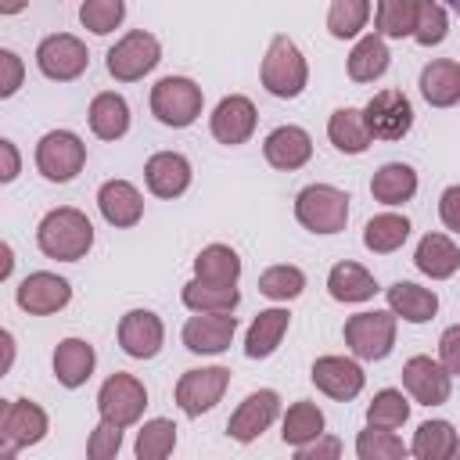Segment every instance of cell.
Segmentation results:
<instances>
[{
    "label": "cell",
    "instance_id": "cell-7",
    "mask_svg": "<svg viewBox=\"0 0 460 460\" xmlns=\"http://www.w3.org/2000/svg\"><path fill=\"white\" fill-rule=\"evenodd\" d=\"M47 428H50V420H47L40 402H32V399L4 402V413H0V442H4L0 446V460H11L18 449L43 442Z\"/></svg>",
    "mask_w": 460,
    "mask_h": 460
},
{
    "label": "cell",
    "instance_id": "cell-28",
    "mask_svg": "<svg viewBox=\"0 0 460 460\" xmlns=\"http://www.w3.org/2000/svg\"><path fill=\"white\" fill-rule=\"evenodd\" d=\"M413 266L431 280H446L460 270V248L446 234H424L413 252Z\"/></svg>",
    "mask_w": 460,
    "mask_h": 460
},
{
    "label": "cell",
    "instance_id": "cell-8",
    "mask_svg": "<svg viewBox=\"0 0 460 460\" xmlns=\"http://www.w3.org/2000/svg\"><path fill=\"white\" fill-rule=\"evenodd\" d=\"M162 61V43L147 32V29H133L126 32L111 50H108V75L119 83H137L144 79L155 65Z\"/></svg>",
    "mask_w": 460,
    "mask_h": 460
},
{
    "label": "cell",
    "instance_id": "cell-25",
    "mask_svg": "<svg viewBox=\"0 0 460 460\" xmlns=\"http://www.w3.org/2000/svg\"><path fill=\"white\" fill-rule=\"evenodd\" d=\"M86 119H90L93 137H101V140H119V137L129 133V104H126V97L115 93V90L93 93Z\"/></svg>",
    "mask_w": 460,
    "mask_h": 460
},
{
    "label": "cell",
    "instance_id": "cell-34",
    "mask_svg": "<svg viewBox=\"0 0 460 460\" xmlns=\"http://www.w3.org/2000/svg\"><path fill=\"white\" fill-rule=\"evenodd\" d=\"M410 219L406 216H399V212H381V216H374L367 226H363V244H367V252H374V255H392V252H399L402 244H406V237H410Z\"/></svg>",
    "mask_w": 460,
    "mask_h": 460
},
{
    "label": "cell",
    "instance_id": "cell-19",
    "mask_svg": "<svg viewBox=\"0 0 460 460\" xmlns=\"http://www.w3.org/2000/svg\"><path fill=\"white\" fill-rule=\"evenodd\" d=\"M255 122H259L255 104H252L244 93H230V97H223V101L216 104V111H212V119H208V129H212V137H216L219 144L237 147V144H244V140L255 133Z\"/></svg>",
    "mask_w": 460,
    "mask_h": 460
},
{
    "label": "cell",
    "instance_id": "cell-4",
    "mask_svg": "<svg viewBox=\"0 0 460 460\" xmlns=\"http://www.w3.org/2000/svg\"><path fill=\"white\" fill-rule=\"evenodd\" d=\"M201 104H205V93L194 79L187 75H165L151 86V115L162 122V126H172V129H187L190 122H198L201 115Z\"/></svg>",
    "mask_w": 460,
    "mask_h": 460
},
{
    "label": "cell",
    "instance_id": "cell-53",
    "mask_svg": "<svg viewBox=\"0 0 460 460\" xmlns=\"http://www.w3.org/2000/svg\"><path fill=\"white\" fill-rule=\"evenodd\" d=\"M29 0H0V14H18Z\"/></svg>",
    "mask_w": 460,
    "mask_h": 460
},
{
    "label": "cell",
    "instance_id": "cell-52",
    "mask_svg": "<svg viewBox=\"0 0 460 460\" xmlns=\"http://www.w3.org/2000/svg\"><path fill=\"white\" fill-rule=\"evenodd\" d=\"M0 341H4V374H7L11 370V359H14V338H11V331H4Z\"/></svg>",
    "mask_w": 460,
    "mask_h": 460
},
{
    "label": "cell",
    "instance_id": "cell-3",
    "mask_svg": "<svg viewBox=\"0 0 460 460\" xmlns=\"http://www.w3.org/2000/svg\"><path fill=\"white\" fill-rule=\"evenodd\" d=\"M295 219L309 234H338L349 223V194L331 183H309L295 198Z\"/></svg>",
    "mask_w": 460,
    "mask_h": 460
},
{
    "label": "cell",
    "instance_id": "cell-30",
    "mask_svg": "<svg viewBox=\"0 0 460 460\" xmlns=\"http://www.w3.org/2000/svg\"><path fill=\"white\" fill-rule=\"evenodd\" d=\"M370 194L381 205H406L417 194V172L406 162H385L370 176Z\"/></svg>",
    "mask_w": 460,
    "mask_h": 460
},
{
    "label": "cell",
    "instance_id": "cell-9",
    "mask_svg": "<svg viewBox=\"0 0 460 460\" xmlns=\"http://www.w3.org/2000/svg\"><path fill=\"white\" fill-rule=\"evenodd\" d=\"M144 406H147V388L140 377H133L126 370H115L111 377H104V385L97 392V410L104 420L129 428L144 417Z\"/></svg>",
    "mask_w": 460,
    "mask_h": 460
},
{
    "label": "cell",
    "instance_id": "cell-17",
    "mask_svg": "<svg viewBox=\"0 0 460 460\" xmlns=\"http://www.w3.org/2000/svg\"><path fill=\"white\" fill-rule=\"evenodd\" d=\"M162 341H165V327H162V316L151 313V309H129L122 320H119V345L126 356L133 359H155L162 352Z\"/></svg>",
    "mask_w": 460,
    "mask_h": 460
},
{
    "label": "cell",
    "instance_id": "cell-55",
    "mask_svg": "<svg viewBox=\"0 0 460 460\" xmlns=\"http://www.w3.org/2000/svg\"><path fill=\"white\" fill-rule=\"evenodd\" d=\"M442 4H446V7H453V11L460 14V0H442Z\"/></svg>",
    "mask_w": 460,
    "mask_h": 460
},
{
    "label": "cell",
    "instance_id": "cell-35",
    "mask_svg": "<svg viewBox=\"0 0 460 460\" xmlns=\"http://www.w3.org/2000/svg\"><path fill=\"white\" fill-rule=\"evenodd\" d=\"M320 435H323V410L316 402H309V399L291 402L288 413H284V424H280L284 446L298 449V446H305V442H313Z\"/></svg>",
    "mask_w": 460,
    "mask_h": 460
},
{
    "label": "cell",
    "instance_id": "cell-51",
    "mask_svg": "<svg viewBox=\"0 0 460 460\" xmlns=\"http://www.w3.org/2000/svg\"><path fill=\"white\" fill-rule=\"evenodd\" d=\"M0 155H4V172H0V180L11 183V180L18 176V151H14L11 140H0Z\"/></svg>",
    "mask_w": 460,
    "mask_h": 460
},
{
    "label": "cell",
    "instance_id": "cell-26",
    "mask_svg": "<svg viewBox=\"0 0 460 460\" xmlns=\"http://www.w3.org/2000/svg\"><path fill=\"white\" fill-rule=\"evenodd\" d=\"M288 323H291V313L288 309H262L252 323H248V334H244V356L248 359H266L280 349L284 334H288Z\"/></svg>",
    "mask_w": 460,
    "mask_h": 460
},
{
    "label": "cell",
    "instance_id": "cell-56",
    "mask_svg": "<svg viewBox=\"0 0 460 460\" xmlns=\"http://www.w3.org/2000/svg\"><path fill=\"white\" fill-rule=\"evenodd\" d=\"M456 456H460V442H456Z\"/></svg>",
    "mask_w": 460,
    "mask_h": 460
},
{
    "label": "cell",
    "instance_id": "cell-23",
    "mask_svg": "<svg viewBox=\"0 0 460 460\" xmlns=\"http://www.w3.org/2000/svg\"><path fill=\"white\" fill-rule=\"evenodd\" d=\"M420 97L431 108H453L460 104V61L453 58H435L420 68Z\"/></svg>",
    "mask_w": 460,
    "mask_h": 460
},
{
    "label": "cell",
    "instance_id": "cell-11",
    "mask_svg": "<svg viewBox=\"0 0 460 460\" xmlns=\"http://www.w3.org/2000/svg\"><path fill=\"white\" fill-rule=\"evenodd\" d=\"M374 140H402L413 126V104L402 90H377L363 108Z\"/></svg>",
    "mask_w": 460,
    "mask_h": 460
},
{
    "label": "cell",
    "instance_id": "cell-46",
    "mask_svg": "<svg viewBox=\"0 0 460 460\" xmlns=\"http://www.w3.org/2000/svg\"><path fill=\"white\" fill-rule=\"evenodd\" d=\"M119 449H122V424L101 417V424L86 438V456L90 460H111Z\"/></svg>",
    "mask_w": 460,
    "mask_h": 460
},
{
    "label": "cell",
    "instance_id": "cell-22",
    "mask_svg": "<svg viewBox=\"0 0 460 460\" xmlns=\"http://www.w3.org/2000/svg\"><path fill=\"white\" fill-rule=\"evenodd\" d=\"M97 208L104 216L108 226H137L140 216H144V198L140 190L129 183V180H104L101 190H97Z\"/></svg>",
    "mask_w": 460,
    "mask_h": 460
},
{
    "label": "cell",
    "instance_id": "cell-33",
    "mask_svg": "<svg viewBox=\"0 0 460 460\" xmlns=\"http://www.w3.org/2000/svg\"><path fill=\"white\" fill-rule=\"evenodd\" d=\"M327 137L341 155H363L374 140V133L367 129V119L359 108H338L327 122Z\"/></svg>",
    "mask_w": 460,
    "mask_h": 460
},
{
    "label": "cell",
    "instance_id": "cell-5",
    "mask_svg": "<svg viewBox=\"0 0 460 460\" xmlns=\"http://www.w3.org/2000/svg\"><path fill=\"white\" fill-rule=\"evenodd\" d=\"M395 313L392 309H367V313H356L345 320V345L356 359H367V363H377L392 352L395 345Z\"/></svg>",
    "mask_w": 460,
    "mask_h": 460
},
{
    "label": "cell",
    "instance_id": "cell-40",
    "mask_svg": "<svg viewBox=\"0 0 460 460\" xmlns=\"http://www.w3.org/2000/svg\"><path fill=\"white\" fill-rule=\"evenodd\" d=\"M367 18H370V0H331L327 32L334 40H352L363 32Z\"/></svg>",
    "mask_w": 460,
    "mask_h": 460
},
{
    "label": "cell",
    "instance_id": "cell-54",
    "mask_svg": "<svg viewBox=\"0 0 460 460\" xmlns=\"http://www.w3.org/2000/svg\"><path fill=\"white\" fill-rule=\"evenodd\" d=\"M0 255H4V266H0V277H11V266H14V259H11V244H4V248H0Z\"/></svg>",
    "mask_w": 460,
    "mask_h": 460
},
{
    "label": "cell",
    "instance_id": "cell-29",
    "mask_svg": "<svg viewBox=\"0 0 460 460\" xmlns=\"http://www.w3.org/2000/svg\"><path fill=\"white\" fill-rule=\"evenodd\" d=\"M327 291H331L334 302L352 305V302H367V298H374L377 280H374V273L363 270L359 262H334L331 273H327Z\"/></svg>",
    "mask_w": 460,
    "mask_h": 460
},
{
    "label": "cell",
    "instance_id": "cell-45",
    "mask_svg": "<svg viewBox=\"0 0 460 460\" xmlns=\"http://www.w3.org/2000/svg\"><path fill=\"white\" fill-rule=\"evenodd\" d=\"M449 32V18L446 7L438 0H417V25H413V40L420 47H438Z\"/></svg>",
    "mask_w": 460,
    "mask_h": 460
},
{
    "label": "cell",
    "instance_id": "cell-37",
    "mask_svg": "<svg viewBox=\"0 0 460 460\" xmlns=\"http://www.w3.org/2000/svg\"><path fill=\"white\" fill-rule=\"evenodd\" d=\"M194 277L212 280V284H237L241 277V259L230 244H205L194 259Z\"/></svg>",
    "mask_w": 460,
    "mask_h": 460
},
{
    "label": "cell",
    "instance_id": "cell-15",
    "mask_svg": "<svg viewBox=\"0 0 460 460\" xmlns=\"http://www.w3.org/2000/svg\"><path fill=\"white\" fill-rule=\"evenodd\" d=\"M309 377H313V385H316L327 399H338V402L356 399V395L363 392V385H367L363 367H359L356 359H349V356H320V359L313 363Z\"/></svg>",
    "mask_w": 460,
    "mask_h": 460
},
{
    "label": "cell",
    "instance_id": "cell-38",
    "mask_svg": "<svg viewBox=\"0 0 460 460\" xmlns=\"http://www.w3.org/2000/svg\"><path fill=\"white\" fill-rule=\"evenodd\" d=\"M374 32L385 40H402L413 36L417 25V0H377V18H374Z\"/></svg>",
    "mask_w": 460,
    "mask_h": 460
},
{
    "label": "cell",
    "instance_id": "cell-32",
    "mask_svg": "<svg viewBox=\"0 0 460 460\" xmlns=\"http://www.w3.org/2000/svg\"><path fill=\"white\" fill-rule=\"evenodd\" d=\"M388 61H392V54H388V47H385V36L370 32V36H363V40L352 47L345 68H349V79H352V83H374V79H381V75L388 72Z\"/></svg>",
    "mask_w": 460,
    "mask_h": 460
},
{
    "label": "cell",
    "instance_id": "cell-1",
    "mask_svg": "<svg viewBox=\"0 0 460 460\" xmlns=\"http://www.w3.org/2000/svg\"><path fill=\"white\" fill-rule=\"evenodd\" d=\"M36 244L47 259L79 262L93 248V223L86 219V212H79L72 205L50 208L36 226Z\"/></svg>",
    "mask_w": 460,
    "mask_h": 460
},
{
    "label": "cell",
    "instance_id": "cell-27",
    "mask_svg": "<svg viewBox=\"0 0 460 460\" xmlns=\"http://www.w3.org/2000/svg\"><path fill=\"white\" fill-rule=\"evenodd\" d=\"M385 295H388V309L406 323H428L438 313V295L413 280H395L392 288H385Z\"/></svg>",
    "mask_w": 460,
    "mask_h": 460
},
{
    "label": "cell",
    "instance_id": "cell-6",
    "mask_svg": "<svg viewBox=\"0 0 460 460\" xmlns=\"http://www.w3.org/2000/svg\"><path fill=\"white\" fill-rule=\"evenodd\" d=\"M86 165V144L72 129H50L36 144V169L50 183H68Z\"/></svg>",
    "mask_w": 460,
    "mask_h": 460
},
{
    "label": "cell",
    "instance_id": "cell-20",
    "mask_svg": "<svg viewBox=\"0 0 460 460\" xmlns=\"http://www.w3.org/2000/svg\"><path fill=\"white\" fill-rule=\"evenodd\" d=\"M144 183H147V190L155 198H165V201L180 198L190 187V162H187V155H180V151L151 155L147 165H144Z\"/></svg>",
    "mask_w": 460,
    "mask_h": 460
},
{
    "label": "cell",
    "instance_id": "cell-24",
    "mask_svg": "<svg viewBox=\"0 0 460 460\" xmlns=\"http://www.w3.org/2000/svg\"><path fill=\"white\" fill-rule=\"evenodd\" d=\"M93 367H97V352H93L90 341H83V338H65V341H58V349H54V377H58L65 388L86 385L90 374H93Z\"/></svg>",
    "mask_w": 460,
    "mask_h": 460
},
{
    "label": "cell",
    "instance_id": "cell-2",
    "mask_svg": "<svg viewBox=\"0 0 460 460\" xmlns=\"http://www.w3.org/2000/svg\"><path fill=\"white\" fill-rule=\"evenodd\" d=\"M259 79H262L266 93L284 97V101H291V97H298V93L305 90V83H309V65H305L302 50H298V43H295L291 36L277 32V36L270 40L266 58H262V68H259Z\"/></svg>",
    "mask_w": 460,
    "mask_h": 460
},
{
    "label": "cell",
    "instance_id": "cell-47",
    "mask_svg": "<svg viewBox=\"0 0 460 460\" xmlns=\"http://www.w3.org/2000/svg\"><path fill=\"white\" fill-rule=\"evenodd\" d=\"M22 75H25V68H22V58L14 54V50H0V97H11V93H18V86H22Z\"/></svg>",
    "mask_w": 460,
    "mask_h": 460
},
{
    "label": "cell",
    "instance_id": "cell-41",
    "mask_svg": "<svg viewBox=\"0 0 460 460\" xmlns=\"http://www.w3.org/2000/svg\"><path fill=\"white\" fill-rule=\"evenodd\" d=\"M259 291L273 302H291L305 291V273L298 266H288V262L270 266V270L259 273Z\"/></svg>",
    "mask_w": 460,
    "mask_h": 460
},
{
    "label": "cell",
    "instance_id": "cell-44",
    "mask_svg": "<svg viewBox=\"0 0 460 460\" xmlns=\"http://www.w3.org/2000/svg\"><path fill=\"white\" fill-rule=\"evenodd\" d=\"M356 456L359 460H399V456H406V446L395 431L367 424V431H359V438H356Z\"/></svg>",
    "mask_w": 460,
    "mask_h": 460
},
{
    "label": "cell",
    "instance_id": "cell-39",
    "mask_svg": "<svg viewBox=\"0 0 460 460\" xmlns=\"http://www.w3.org/2000/svg\"><path fill=\"white\" fill-rule=\"evenodd\" d=\"M172 449H176V424L165 420V417L144 420V428L137 431L133 453H137L140 460H165Z\"/></svg>",
    "mask_w": 460,
    "mask_h": 460
},
{
    "label": "cell",
    "instance_id": "cell-16",
    "mask_svg": "<svg viewBox=\"0 0 460 460\" xmlns=\"http://www.w3.org/2000/svg\"><path fill=\"white\" fill-rule=\"evenodd\" d=\"M277 413H280V395H277L273 388H259V392L244 395V402L230 413L226 435H230L234 442H255V438L277 420Z\"/></svg>",
    "mask_w": 460,
    "mask_h": 460
},
{
    "label": "cell",
    "instance_id": "cell-31",
    "mask_svg": "<svg viewBox=\"0 0 460 460\" xmlns=\"http://www.w3.org/2000/svg\"><path fill=\"white\" fill-rule=\"evenodd\" d=\"M180 298L190 313H234L241 302V291H237V284H212V280L194 277L183 284Z\"/></svg>",
    "mask_w": 460,
    "mask_h": 460
},
{
    "label": "cell",
    "instance_id": "cell-43",
    "mask_svg": "<svg viewBox=\"0 0 460 460\" xmlns=\"http://www.w3.org/2000/svg\"><path fill=\"white\" fill-rule=\"evenodd\" d=\"M126 18V0H83L79 4V22L93 36H108L122 25Z\"/></svg>",
    "mask_w": 460,
    "mask_h": 460
},
{
    "label": "cell",
    "instance_id": "cell-14",
    "mask_svg": "<svg viewBox=\"0 0 460 460\" xmlns=\"http://www.w3.org/2000/svg\"><path fill=\"white\" fill-rule=\"evenodd\" d=\"M14 302L18 309H25L29 316H50L58 309H65L72 302V284L58 273H47V270H36L29 273L18 291H14Z\"/></svg>",
    "mask_w": 460,
    "mask_h": 460
},
{
    "label": "cell",
    "instance_id": "cell-21",
    "mask_svg": "<svg viewBox=\"0 0 460 460\" xmlns=\"http://www.w3.org/2000/svg\"><path fill=\"white\" fill-rule=\"evenodd\" d=\"M262 155L273 169L280 172H295L313 158V137L302 126H277L266 140H262Z\"/></svg>",
    "mask_w": 460,
    "mask_h": 460
},
{
    "label": "cell",
    "instance_id": "cell-42",
    "mask_svg": "<svg viewBox=\"0 0 460 460\" xmlns=\"http://www.w3.org/2000/svg\"><path fill=\"white\" fill-rule=\"evenodd\" d=\"M406 417H410V402H406V395H402L399 388H381V392L370 399V406H367V424H370V428H388V431H395V428L406 424Z\"/></svg>",
    "mask_w": 460,
    "mask_h": 460
},
{
    "label": "cell",
    "instance_id": "cell-13",
    "mask_svg": "<svg viewBox=\"0 0 460 460\" xmlns=\"http://www.w3.org/2000/svg\"><path fill=\"white\" fill-rule=\"evenodd\" d=\"M402 388L420 406H442V402H449L453 374L438 359H431V356H410L402 363Z\"/></svg>",
    "mask_w": 460,
    "mask_h": 460
},
{
    "label": "cell",
    "instance_id": "cell-49",
    "mask_svg": "<svg viewBox=\"0 0 460 460\" xmlns=\"http://www.w3.org/2000/svg\"><path fill=\"white\" fill-rule=\"evenodd\" d=\"M295 456H298V460H338V456H341V442H338L334 435H320V438L298 446Z\"/></svg>",
    "mask_w": 460,
    "mask_h": 460
},
{
    "label": "cell",
    "instance_id": "cell-10",
    "mask_svg": "<svg viewBox=\"0 0 460 460\" xmlns=\"http://www.w3.org/2000/svg\"><path fill=\"white\" fill-rule=\"evenodd\" d=\"M36 65L47 79L54 83H72L86 72L90 65V50L79 36L72 32H54V36H43L40 47H36Z\"/></svg>",
    "mask_w": 460,
    "mask_h": 460
},
{
    "label": "cell",
    "instance_id": "cell-50",
    "mask_svg": "<svg viewBox=\"0 0 460 460\" xmlns=\"http://www.w3.org/2000/svg\"><path fill=\"white\" fill-rule=\"evenodd\" d=\"M438 216H442L446 230L460 234V183H453V187L442 190V198H438Z\"/></svg>",
    "mask_w": 460,
    "mask_h": 460
},
{
    "label": "cell",
    "instance_id": "cell-18",
    "mask_svg": "<svg viewBox=\"0 0 460 460\" xmlns=\"http://www.w3.org/2000/svg\"><path fill=\"white\" fill-rule=\"evenodd\" d=\"M234 331H237V316H234V313H194V316L183 323L180 338H183V345H187L190 352H198V356H216V352L230 349Z\"/></svg>",
    "mask_w": 460,
    "mask_h": 460
},
{
    "label": "cell",
    "instance_id": "cell-36",
    "mask_svg": "<svg viewBox=\"0 0 460 460\" xmlns=\"http://www.w3.org/2000/svg\"><path fill=\"white\" fill-rule=\"evenodd\" d=\"M456 442L460 438H456L449 420H424L413 435L410 453L417 460H449V456H456Z\"/></svg>",
    "mask_w": 460,
    "mask_h": 460
},
{
    "label": "cell",
    "instance_id": "cell-48",
    "mask_svg": "<svg viewBox=\"0 0 460 460\" xmlns=\"http://www.w3.org/2000/svg\"><path fill=\"white\" fill-rule=\"evenodd\" d=\"M438 363L453 377H460V323H453V327L442 331V338H438Z\"/></svg>",
    "mask_w": 460,
    "mask_h": 460
},
{
    "label": "cell",
    "instance_id": "cell-12",
    "mask_svg": "<svg viewBox=\"0 0 460 460\" xmlns=\"http://www.w3.org/2000/svg\"><path fill=\"white\" fill-rule=\"evenodd\" d=\"M226 385H230V370L226 367H198V370H187L176 381V406L187 417H201V413H208L223 399Z\"/></svg>",
    "mask_w": 460,
    "mask_h": 460
}]
</instances>
